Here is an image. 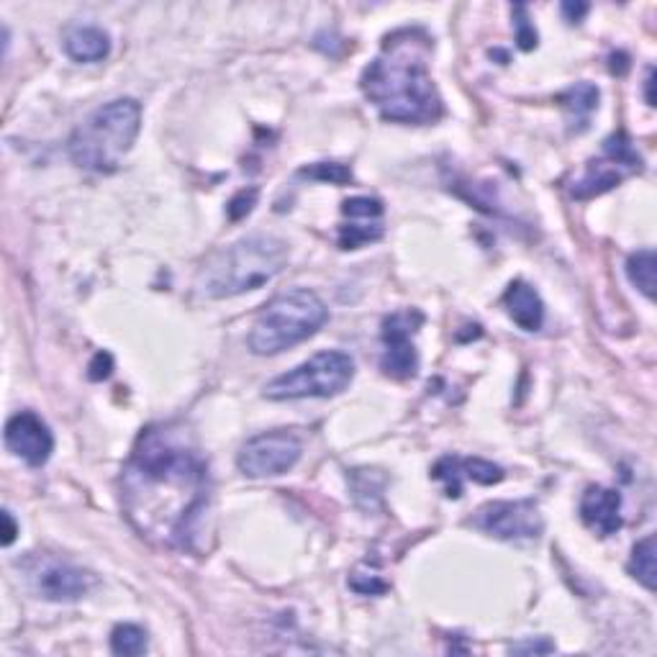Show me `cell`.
Masks as SVG:
<instances>
[{
  "instance_id": "obj_27",
  "label": "cell",
  "mask_w": 657,
  "mask_h": 657,
  "mask_svg": "<svg viewBox=\"0 0 657 657\" xmlns=\"http://www.w3.org/2000/svg\"><path fill=\"white\" fill-rule=\"evenodd\" d=\"M511 653H516V655H547V653H554V645L545 637L524 640V642H519V645L511 647Z\"/></svg>"
},
{
  "instance_id": "obj_23",
  "label": "cell",
  "mask_w": 657,
  "mask_h": 657,
  "mask_svg": "<svg viewBox=\"0 0 657 657\" xmlns=\"http://www.w3.org/2000/svg\"><path fill=\"white\" fill-rule=\"evenodd\" d=\"M383 211V203L378 199H370V195H357V199L342 203V214L347 218H381Z\"/></svg>"
},
{
  "instance_id": "obj_16",
  "label": "cell",
  "mask_w": 657,
  "mask_h": 657,
  "mask_svg": "<svg viewBox=\"0 0 657 657\" xmlns=\"http://www.w3.org/2000/svg\"><path fill=\"white\" fill-rule=\"evenodd\" d=\"M62 47L75 62H104L111 55V36L98 26H72L64 34Z\"/></svg>"
},
{
  "instance_id": "obj_8",
  "label": "cell",
  "mask_w": 657,
  "mask_h": 657,
  "mask_svg": "<svg viewBox=\"0 0 657 657\" xmlns=\"http://www.w3.org/2000/svg\"><path fill=\"white\" fill-rule=\"evenodd\" d=\"M301 455V440L286 429H275L247 440L237 455V465L247 478H277L294 470Z\"/></svg>"
},
{
  "instance_id": "obj_1",
  "label": "cell",
  "mask_w": 657,
  "mask_h": 657,
  "mask_svg": "<svg viewBox=\"0 0 657 657\" xmlns=\"http://www.w3.org/2000/svg\"><path fill=\"white\" fill-rule=\"evenodd\" d=\"M208 495V463L186 429L157 425L139 434L121 470V506L139 535L191 550Z\"/></svg>"
},
{
  "instance_id": "obj_31",
  "label": "cell",
  "mask_w": 657,
  "mask_h": 657,
  "mask_svg": "<svg viewBox=\"0 0 657 657\" xmlns=\"http://www.w3.org/2000/svg\"><path fill=\"white\" fill-rule=\"evenodd\" d=\"M653 85H655V70L649 68V70H647V77H645V98H647V106H655Z\"/></svg>"
},
{
  "instance_id": "obj_28",
  "label": "cell",
  "mask_w": 657,
  "mask_h": 657,
  "mask_svg": "<svg viewBox=\"0 0 657 657\" xmlns=\"http://www.w3.org/2000/svg\"><path fill=\"white\" fill-rule=\"evenodd\" d=\"M87 370H91V372H87V375H91V381H106V378L111 375V370H114V357L108 353H98L96 357H93L91 368H87Z\"/></svg>"
},
{
  "instance_id": "obj_10",
  "label": "cell",
  "mask_w": 657,
  "mask_h": 657,
  "mask_svg": "<svg viewBox=\"0 0 657 657\" xmlns=\"http://www.w3.org/2000/svg\"><path fill=\"white\" fill-rule=\"evenodd\" d=\"M473 527H478L495 539L519 542V539H537L542 535L545 519L531 499L491 501L483 509H478V514L473 516Z\"/></svg>"
},
{
  "instance_id": "obj_17",
  "label": "cell",
  "mask_w": 657,
  "mask_h": 657,
  "mask_svg": "<svg viewBox=\"0 0 657 657\" xmlns=\"http://www.w3.org/2000/svg\"><path fill=\"white\" fill-rule=\"evenodd\" d=\"M598 98H601V93H598V87L594 83H575L568 87L558 100L560 106L571 114V121L581 123L578 131H583L588 127L590 114L598 108Z\"/></svg>"
},
{
  "instance_id": "obj_29",
  "label": "cell",
  "mask_w": 657,
  "mask_h": 657,
  "mask_svg": "<svg viewBox=\"0 0 657 657\" xmlns=\"http://www.w3.org/2000/svg\"><path fill=\"white\" fill-rule=\"evenodd\" d=\"M0 519H3V547H11L13 542H16L19 527H16V522H13L11 511H3V514H0Z\"/></svg>"
},
{
  "instance_id": "obj_13",
  "label": "cell",
  "mask_w": 657,
  "mask_h": 657,
  "mask_svg": "<svg viewBox=\"0 0 657 657\" xmlns=\"http://www.w3.org/2000/svg\"><path fill=\"white\" fill-rule=\"evenodd\" d=\"M432 476L437 480H442L447 499H459V495H463V480H473V483H480V486L501 483L503 467L480 457L447 455L434 465Z\"/></svg>"
},
{
  "instance_id": "obj_26",
  "label": "cell",
  "mask_w": 657,
  "mask_h": 657,
  "mask_svg": "<svg viewBox=\"0 0 657 657\" xmlns=\"http://www.w3.org/2000/svg\"><path fill=\"white\" fill-rule=\"evenodd\" d=\"M260 191L258 188H250V191H239L234 199L229 201V206H226V214H229L231 222H239V218H244L250 211L254 208V203H258Z\"/></svg>"
},
{
  "instance_id": "obj_21",
  "label": "cell",
  "mask_w": 657,
  "mask_h": 657,
  "mask_svg": "<svg viewBox=\"0 0 657 657\" xmlns=\"http://www.w3.org/2000/svg\"><path fill=\"white\" fill-rule=\"evenodd\" d=\"M630 573L647 590H655V537H645L634 545L630 558Z\"/></svg>"
},
{
  "instance_id": "obj_19",
  "label": "cell",
  "mask_w": 657,
  "mask_h": 657,
  "mask_svg": "<svg viewBox=\"0 0 657 657\" xmlns=\"http://www.w3.org/2000/svg\"><path fill=\"white\" fill-rule=\"evenodd\" d=\"M655 252L649 250H640L630 254V260H626V277H630V283L634 288L640 290L642 296L649 298L653 301L655 298Z\"/></svg>"
},
{
  "instance_id": "obj_24",
  "label": "cell",
  "mask_w": 657,
  "mask_h": 657,
  "mask_svg": "<svg viewBox=\"0 0 657 657\" xmlns=\"http://www.w3.org/2000/svg\"><path fill=\"white\" fill-rule=\"evenodd\" d=\"M511 13H514L516 41H519V49H524V52H531V49L537 47V32H535V26L529 24V9L527 5H514Z\"/></svg>"
},
{
  "instance_id": "obj_22",
  "label": "cell",
  "mask_w": 657,
  "mask_h": 657,
  "mask_svg": "<svg viewBox=\"0 0 657 657\" xmlns=\"http://www.w3.org/2000/svg\"><path fill=\"white\" fill-rule=\"evenodd\" d=\"M301 175L311 180L334 182V186H345V182L353 180V170H349L347 165H339V163H316L311 167H303Z\"/></svg>"
},
{
  "instance_id": "obj_3",
  "label": "cell",
  "mask_w": 657,
  "mask_h": 657,
  "mask_svg": "<svg viewBox=\"0 0 657 657\" xmlns=\"http://www.w3.org/2000/svg\"><path fill=\"white\" fill-rule=\"evenodd\" d=\"M288 262V244L270 234H252L239 239L224 250H218L201 267L199 286L206 298H234L267 286L273 277L283 273Z\"/></svg>"
},
{
  "instance_id": "obj_4",
  "label": "cell",
  "mask_w": 657,
  "mask_h": 657,
  "mask_svg": "<svg viewBox=\"0 0 657 657\" xmlns=\"http://www.w3.org/2000/svg\"><path fill=\"white\" fill-rule=\"evenodd\" d=\"M142 129V104L134 98H116L93 111L72 131L68 152L77 167L111 175L134 147Z\"/></svg>"
},
{
  "instance_id": "obj_2",
  "label": "cell",
  "mask_w": 657,
  "mask_h": 657,
  "mask_svg": "<svg viewBox=\"0 0 657 657\" xmlns=\"http://www.w3.org/2000/svg\"><path fill=\"white\" fill-rule=\"evenodd\" d=\"M432 39L421 28H401L383 44V52L362 70L365 98L393 123H434L444 106L429 72Z\"/></svg>"
},
{
  "instance_id": "obj_11",
  "label": "cell",
  "mask_w": 657,
  "mask_h": 657,
  "mask_svg": "<svg viewBox=\"0 0 657 657\" xmlns=\"http://www.w3.org/2000/svg\"><path fill=\"white\" fill-rule=\"evenodd\" d=\"M425 324V313L408 309L383 319V357L381 368L393 381H408L419 370V353L414 347V334Z\"/></svg>"
},
{
  "instance_id": "obj_30",
  "label": "cell",
  "mask_w": 657,
  "mask_h": 657,
  "mask_svg": "<svg viewBox=\"0 0 657 657\" xmlns=\"http://www.w3.org/2000/svg\"><path fill=\"white\" fill-rule=\"evenodd\" d=\"M562 16H565L571 24H578V21L588 13V3H562Z\"/></svg>"
},
{
  "instance_id": "obj_6",
  "label": "cell",
  "mask_w": 657,
  "mask_h": 657,
  "mask_svg": "<svg viewBox=\"0 0 657 657\" xmlns=\"http://www.w3.org/2000/svg\"><path fill=\"white\" fill-rule=\"evenodd\" d=\"M355 360L339 349L313 355L298 368L273 378L262 391L267 401H301V398H332L353 383Z\"/></svg>"
},
{
  "instance_id": "obj_9",
  "label": "cell",
  "mask_w": 657,
  "mask_h": 657,
  "mask_svg": "<svg viewBox=\"0 0 657 657\" xmlns=\"http://www.w3.org/2000/svg\"><path fill=\"white\" fill-rule=\"evenodd\" d=\"M637 170H642V157L637 155V150L632 147V142L624 134H614L604 142V159H594L586 175L575 182L573 195L578 201L596 199V195L614 191L626 172Z\"/></svg>"
},
{
  "instance_id": "obj_14",
  "label": "cell",
  "mask_w": 657,
  "mask_h": 657,
  "mask_svg": "<svg viewBox=\"0 0 657 657\" xmlns=\"http://www.w3.org/2000/svg\"><path fill=\"white\" fill-rule=\"evenodd\" d=\"M581 519L598 537H611L622 529V493L614 488L590 486L581 499Z\"/></svg>"
},
{
  "instance_id": "obj_20",
  "label": "cell",
  "mask_w": 657,
  "mask_h": 657,
  "mask_svg": "<svg viewBox=\"0 0 657 657\" xmlns=\"http://www.w3.org/2000/svg\"><path fill=\"white\" fill-rule=\"evenodd\" d=\"M150 647L147 632L142 630L139 624H116L111 632V649L114 655L121 657H136L144 655Z\"/></svg>"
},
{
  "instance_id": "obj_25",
  "label": "cell",
  "mask_w": 657,
  "mask_h": 657,
  "mask_svg": "<svg viewBox=\"0 0 657 657\" xmlns=\"http://www.w3.org/2000/svg\"><path fill=\"white\" fill-rule=\"evenodd\" d=\"M349 586H353V590H357V594H362V596H381L391 588L389 583L381 578V575L362 573V571L353 573V578H349Z\"/></svg>"
},
{
  "instance_id": "obj_7",
  "label": "cell",
  "mask_w": 657,
  "mask_h": 657,
  "mask_svg": "<svg viewBox=\"0 0 657 657\" xmlns=\"http://www.w3.org/2000/svg\"><path fill=\"white\" fill-rule=\"evenodd\" d=\"M26 586L36 598L52 604L80 601L87 590L96 586V575L83 568L72 565L68 560L52 558V554H32L21 562Z\"/></svg>"
},
{
  "instance_id": "obj_5",
  "label": "cell",
  "mask_w": 657,
  "mask_h": 657,
  "mask_svg": "<svg viewBox=\"0 0 657 657\" xmlns=\"http://www.w3.org/2000/svg\"><path fill=\"white\" fill-rule=\"evenodd\" d=\"M329 309L309 288H294L275 296L254 319L247 345L254 355H280L301 345L326 324Z\"/></svg>"
},
{
  "instance_id": "obj_15",
  "label": "cell",
  "mask_w": 657,
  "mask_h": 657,
  "mask_svg": "<svg viewBox=\"0 0 657 657\" xmlns=\"http://www.w3.org/2000/svg\"><path fill=\"white\" fill-rule=\"evenodd\" d=\"M503 306H506L509 319L524 332H539L545 324V303L542 298L529 283L514 280L503 294Z\"/></svg>"
},
{
  "instance_id": "obj_18",
  "label": "cell",
  "mask_w": 657,
  "mask_h": 657,
  "mask_svg": "<svg viewBox=\"0 0 657 657\" xmlns=\"http://www.w3.org/2000/svg\"><path fill=\"white\" fill-rule=\"evenodd\" d=\"M383 237L381 218H349L347 224L339 226L337 244L339 250H360L365 244L378 242Z\"/></svg>"
},
{
  "instance_id": "obj_12",
  "label": "cell",
  "mask_w": 657,
  "mask_h": 657,
  "mask_svg": "<svg viewBox=\"0 0 657 657\" xmlns=\"http://www.w3.org/2000/svg\"><path fill=\"white\" fill-rule=\"evenodd\" d=\"M5 447L11 455L24 459L26 465L41 467L47 465V459L55 452V437L49 432L47 421L34 411H19L13 414L5 425Z\"/></svg>"
}]
</instances>
